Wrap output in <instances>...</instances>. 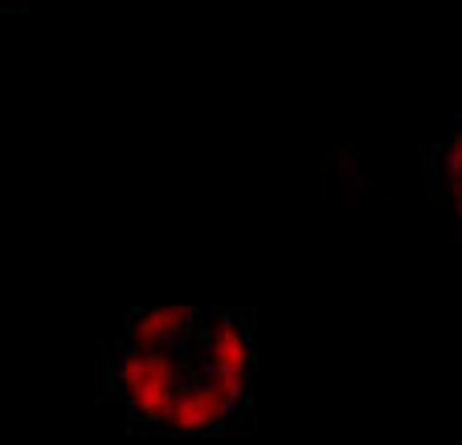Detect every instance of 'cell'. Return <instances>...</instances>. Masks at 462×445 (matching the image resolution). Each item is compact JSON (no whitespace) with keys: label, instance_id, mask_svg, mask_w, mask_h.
<instances>
[{"label":"cell","instance_id":"obj_2","mask_svg":"<svg viewBox=\"0 0 462 445\" xmlns=\"http://www.w3.org/2000/svg\"><path fill=\"white\" fill-rule=\"evenodd\" d=\"M426 196L462 241V114L426 151Z\"/></svg>","mask_w":462,"mask_h":445},{"label":"cell","instance_id":"obj_3","mask_svg":"<svg viewBox=\"0 0 462 445\" xmlns=\"http://www.w3.org/2000/svg\"><path fill=\"white\" fill-rule=\"evenodd\" d=\"M0 5H17V0H0Z\"/></svg>","mask_w":462,"mask_h":445},{"label":"cell","instance_id":"obj_1","mask_svg":"<svg viewBox=\"0 0 462 445\" xmlns=\"http://www.w3.org/2000/svg\"><path fill=\"white\" fill-rule=\"evenodd\" d=\"M258 348L229 306H143L103 348L98 393L131 429L221 437L250 425Z\"/></svg>","mask_w":462,"mask_h":445}]
</instances>
